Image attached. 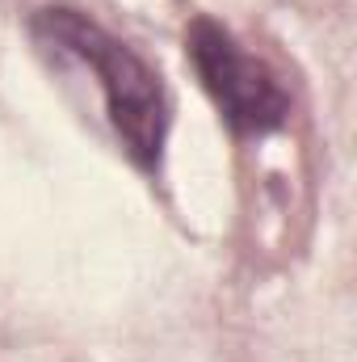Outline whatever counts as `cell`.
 Masks as SVG:
<instances>
[{"label":"cell","mask_w":357,"mask_h":362,"mask_svg":"<svg viewBox=\"0 0 357 362\" xmlns=\"http://www.w3.org/2000/svg\"><path fill=\"white\" fill-rule=\"evenodd\" d=\"M185 47H189V59H193V72H198L202 89L214 97V105L223 110L231 131L265 135V131H277L286 122V114H290L286 89L219 21L198 17L185 30Z\"/></svg>","instance_id":"7a4b0ae2"},{"label":"cell","mask_w":357,"mask_h":362,"mask_svg":"<svg viewBox=\"0 0 357 362\" xmlns=\"http://www.w3.org/2000/svg\"><path fill=\"white\" fill-rule=\"evenodd\" d=\"M30 30L42 47L63 51L97 72L105 93V114L126 156L139 169H156L169 139V97L160 85V72L80 8H38Z\"/></svg>","instance_id":"6da1fadb"}]
</instances>
